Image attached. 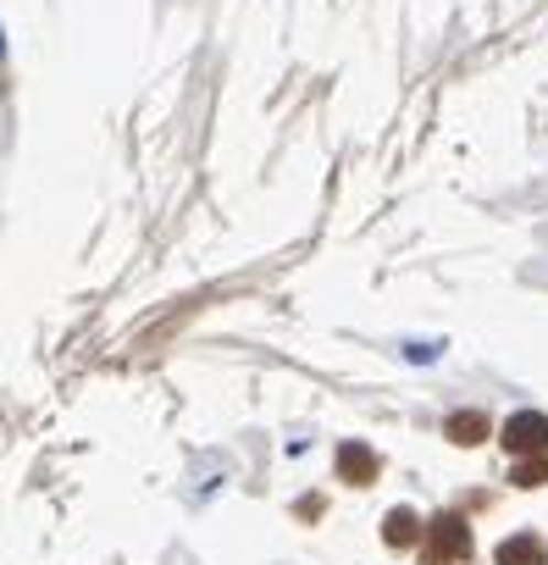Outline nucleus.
Returning <instances> with one entry per match:
<instances>
[{
  "label": "nucleus",
  "instance_id": "f257e3e1",
  "mask_svg": "<svg viewBox=\"0 0 548 565\" xmlns=\"http://www.w3.org/2000/svg\"><path fill=\"white\" fill-rule=\"evenodd\" d=\"M504 449H509V455H537V449H548V416H537V411L509 416V422H504Z\"/></svg>",
  "mask_w": 548,
  "mask_h": 565
},
{
  "label": "nucleus",
  "instance_id": "f03ea898",
  "mask_svg": "<svg viewBox=\"0 0 548 565\" xmlns=\"http://www.w3.org/2000/svg\"><path fill=\"white\" fill-rule=\"evenodd\" d=\"M471 554V532L460 515H438L432 521V559L427 565H449V559H465Z\"/></svg>",
  "mask_w": 548,
  "mask_h": 565
},
{
  "label": "nucleus",
  "instance_id": "7ed1b4c3",
  "mask_svg": "<svg viewBox=\"0 0 548 565\" xmlns=\"http://www.w3.org/2000/svg\"><path fill=\"white\" fill-rule=\"evenodd\" d=\"M339 477L355 482V488L377 482V455H372L366 444H344V449H339Z\"/></svg>",
  "mask_w": 548,
  "mask_h": 565
},
{
  "label": "nucleus",
  "instance_id": "20e7f679",
  "mask_svg": "<svg viewBox=\"0 0 548 565\" xmlns=\"http://www.w3.org/2000/svg\"><path fill=\"white\" fill-rule=\"evenodd\" d=\"M383 537H388L394 548H410V543L421 537V521H416V510H388V521H383Z\"/></svg>",
  "mask_w": 548,
  "mask_h": 565
},
{
  "label": "nucleus",
  "instance_id": "39448f33",
  "mask_svg": "<svg viewBox=\"0 0 548 565\" xmlns=\"http://www.w3.org/2000/svg\"><path fill=\"white\" fill-rule=\"evenodd\" d=\"M542 543L537 537H504L498 543V565H542Z\"/></svg>",
  "mask_w": 548,
  "mask_h": 565
},
{
  "label": "nucleus",
  "instance_id": "423d86ee",
  "mask_svg": "<svg viewBox=\"0 0 548 565\" xmlns=\"http://www.w3.org/2000/svg\"><path fill=\"white\" fill-rule=\"evenodd\" d=\"M449 438H454V444H482V438H487V416H476V411L449 416Z\"/></svg>",
  "mask_w": 548,
  "mask_h": 565
},
{
  "label": "nucleus",
  "instance_id": "0eeeda50",
  "mask_svg": "<svg viewBox=\"0 0 548 565\" xmlns=\"http://www.w3.org/2000/svg\"><path fill=\"white\" fill-rule=\"evenodd\" d=\"M515 482H520V488H537V482H548V466H542V460H526V466L515 471Z\"/></svg>",
  "mask_w": 548,
  "mask_h": 565
}]
</instances>
